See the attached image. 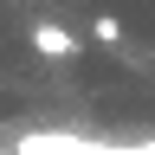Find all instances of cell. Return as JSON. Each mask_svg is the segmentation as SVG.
<instances>
[{
    "label": "cell",
    "instance_id": "1",
    "mask_svg": "<svg viewBox=\"0 0 155 155\" xmlns=\"http://www.w3.org/2000/svg\"><path fill=\"white\" fill-rule=\"evenodd\" d=\"M13 155H155V142H97V136H71V129H32L13 142Z\"/></svg>",
    "mask_w": 155,
    "mask_h": 155
},
{
    "label": "cell",
    "instance_id": "3",
    "mask_svg": "<svg viewBox=\"0 0 155 155\" xmlns=\"http://www.w3.org/2000/svg\"><path fill=\"white\" fill-rule=\"evenodd\" d=\"M91 39H97V45H123V26H116L110 13H97L91 19Z\"/></svg>",
    "mask_w": 155,
    "mask_h": 155
},
{
    "label": "cell",
    "instance_id": "2",
    "mask_svg": "<svg viewBox=\"0 0 155 155\" xmlns=\"http://www.w3.org/2000/svg\"><path fill=\"white\" fill-rule=\"evenodd\" d=\"M26 45L39 58H52V65H71V58L84 52V39H78L71 26H58V19H32V26H26Z\"/></svg>",
    "mask_w": 155,
    "mask_h": 155
}]
</instances>
